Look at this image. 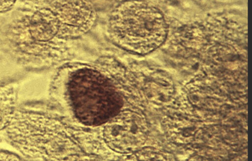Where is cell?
I'll list each match as a JSON object with an SVG mask.
<instances>
[{"label": "cell", "instance_id": "6da1fadb", "mask_svg": "<svg viewBox=\"0 0 252 161\" xmlns=\"http://www.w3.org/2000/svg\"><path fill=\"white\" fill-rule=\"evenodd\" d=\"M53 88L60 103L85 126H100L132 106L123 80L105 56L64 62Z\"/></svg>", "mask_w": 252, "mask_h": 161}, {"label": "cell", "instance_id": "7a4b0ae2", "mask_svg": "<svg viewBox=\"0 0 252 161\" xmlns=\"http://www.w3.org/2000/svg\"><path fill=\"white\" fill-rule=\"evenodd\" d=\"M4 132L9 143L31 161H77L85 154L63 124L43 113L16 111Z\"/></svg>", "mask_w": 252, "mask_h": 161}, {"label": "cell", "instance_id": "3957f363", "mask_svg": "<svg viewBox=\"0 0 252 161\" xmlns=\"http://www.w3.org/2000/svg\"><path fill=\"white\" fill-rule=\"evenodd\" d=\"M107 28L114 44L136 54L152 51L162 42L166 32L159 12L147 1L120 2L112 10Z\"/></svg>", "mask_w": 252, "mask_h": 161}, {"label": "cell", "instance_id": "277c9868", "mask_svg": "<svg viewBox=\"0 0 252 161\" xmlns=\"http://www.w3.org/2000/svg\"><path fill=\"white\" fill-rule=\"evenodd\" d=\"M137 107L123 109L100 126L98 136L82 148L90 155L120 161L145 146L148 136L147 121Z\"/></svg>", "mask_w": 252, "mask_h": 161}, {"label": "cell", "instance_id": "5b68a950", "mask_svg": "<svg viewBox=\"0 0 252 161\" xmlns=\"http://www.w3.org/2000/svg\"><path fill=\"white\" fill-rule=\"evenodd\" d=\"M64 37L73 40L85 34L93 27L96 19L94 6L88 1L50 2Z\"/></svg>", "mask_w": 252, "mask_h": 161}, {"label": "cell", "instance_id": "8992f818", "mask_svg": "<svg viewBox=\"0 0 252 161\" xmlns=\"http://www.w3.org/2000/svg\"><path fill=\"white\" fill-rule=\"evenodd\" d=\"M30 31L36 40L71 46L72 41L63 36L58 18L51 6L42 8L33 14L30 21Z\"/></svg>", "mask_w": 252, "mask_h": 161}, {"label": "cell", "instance_id": "52a82bcc", "mask_svg": "<svg viewBox=\"0 0 252 161\" xmlns=\"http://www.w3.org/2000/svg\"><path fill=\"white\" fill-rule=\"evenodd\" d=\"M120 161H173L167 153L151 146H144Z\"/></svg>", "mask_w": 252, "mask_h": 161}, {"label": "cell", "instance_id": "ba28073f", "mask_svg": "<svg viewBox=\"0 0 252 161\" xmlns=\"http://www.w3.org/2000/svg\"><path fill=\"white\" fill-rule=\"evenodd\" d=\"M13 93L9 89L0 91V133L5 132L16 111L14 107Z\"/></svg>", "mask_w": 252, "mask_h": 161}, {"label": "cell", "instance_id": "9c48e42d", "mask_svg": "<svg viewBox=\"0 0 252 161\" xmlns=\"http://www.w3.org/2000/svg\"><path fill=\"white\" fill-rule=\"evenodd\" d=\"M0 161H25L19 155L5 150L0 149Z\"/></svg>", "mask_w": 252, "mask_h": 161}, {"label": "cell", "instance_id": "30bf717a", "mask_svg": "<svg viewBox=\"0 0 252 161\" xmlns=\"http://www.w3.org/2000/svg\"><path fill=\"white\" fill-rule=\"evenodd\" d=\"M187 161H221L219 159L212 155L206 154H198L191 157Z\"/></svg>", "mask_w": 252, "mask_h": 161}, {"label": "cell", "instance_id": "8fae6325", "mask_svg": "<svg viewBox=\"0 0 252 161\" xmlns=\"http://www.w3.org/2000/svg\"><path fill=\"white\" fill-rule=\"evenodd\" d=\"M15 2L13 0H0V12H4L10 9Z\"/></svg>", "mask_w": 252, "mask_h": 161}, {"label": "cell", "instance_id": "7c38bea8", "mask_svg": "<svg viewBox=\"0 0 252 161\" xmlns=\"http://www.w3.org/2000/svg\"><path fill=\"white\" fill-rule=\"evenodd\" d=\"M77 161H102L100 159L91 155H83Z\"/></svg>", "mask_w": 252, "mask_h": 161}]
</instances>
